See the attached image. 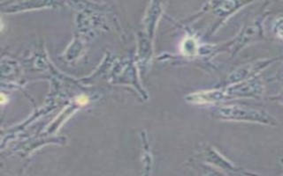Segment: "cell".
Here are the masks:
<instances>
[{
	"label": "cell",
	"instance_id": "1",
	"mask_svg": "<svg viewBox=\"0 0 283 176\" xmlns=\"http://www.w3.org/2000/svg\"><path fill=\"white\" fill-rule=\"evenodd\" d=\"M77 102L81 105L87 104V103H88V98L85 96L79 97V98H78V100H77Z\"/></svg>",
	"mask_w": 283,
	"mask_h": 176
},
{
	"label": "cell",
	"instance_id": "2",
	"mask_svg": "<svg viewBox=\"0 0 283 176\" xmlns=\"http://www.w3.org/2000/svg\"><path fill=\"white\" fill-rule=\"evenodd\" d=\"M1 96H2V103H4V102H5V97H4V94H1Z\"/></svg>",
	"mask_w": 283,
	"mask_h": 176
}]
</instances>
